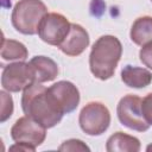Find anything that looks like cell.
Wrapping results in <instances>:
<instances>
[{
    "label": "cell",
    "mask_w": 152,
    "mask_h": 152,
    "mask_svg": "<svg viewBox=\"0 0 152 152\" xmlns=\"http://www.w3.org/2000/svg\"><path fill=\"white\" fill-rule=\"evenodd\" d=\"M21 108L25 115L32 118L46 129L58 125L63 118V114L52 103L48 88L38 82H34L24 90Z\"/></svg>",
    "instance_id": "1"
},
{
    "label": "cell",
    "mask_w": 152,
    "mask_h": 152,
    "mask_svg": "<svg viewBox=\"0 0 152 152\" xmlns=\"http://www.w3.org/2000/svg\"><path fill=\"white\" fill-rule=\"evenodd\" d=\"M121 55L122 45L115 36H101L93 44L89 55V68L91 74L101 81L109 80L115 72Z\"/></svg>",
    "instance_id": "2"
},
{
    "label": "cell",
    "mask_w": 152,
    "mask_h": 152,
    "mask_svg": "<svg viewBox=\"0 0 152 152\" xmlns=\"http://www.w3.org/2000/svg\"><path fill=\"white\" fill-rule=\"evenodd\" d=\"M48 14V7L42 0H19L11 15L13 27L26 36L38 33L43 18Z\"/></svg>",
    "instance_id": "3"
},
{
    "label": "cell",
    "mask_w": 152,
    "mask_h": 152,
    "mask_svg": "<svg viewBox=\"0 0 152 152\" xmlns=\"http://www.w3.org/2000/svg\"><path fill=\"white\" fill-rule=\"evenodd\" d=\"M78 124L86 134L91 137L101 135L110 125V112L102 102H88L80 112Z\"/></svg>",
    "instance_id": "4"
},
{
    "label": "cell",
    "mask_w": 152,
    "mask_h": 152,
    "mask_svg": "<svg viewBox=\"0 0 152 152\" xmlns=\"http://www.w3.org/2000/svg\"><path fill=\"white\" fill-rule=\"evenodd\" d=\"M36 82L34 71L30 63L15 61L4 66L1 74V86L8 93L24 91Z\"/></svg>",
    "instance_id": "5"
},
{
    "label": "cell",
    "mask_w": 152,
    "mask_h": 152,
    "mask_svg": "<svg viewBox=\"0 0 152 152\" xmlns=\"http://www.w3.org/2000/svg\"><path fill=\"white\" fill-rule=\"evenodd\" d=\"M118 119L121 125L137 132H146L150 125L141 113V99L134 94H127L120 99L116 107Z\"/></svg>",
    "instance_id": "6"
},
{
    "label": "cell",
    "mask_w": 152,
    "mask_h": 152,
    "mask_svg": "<svg viewBox=\"0 0 152 152\" xmlns=\"http://www.w3.org/2000/svg\"><path fill=\"white\" fill-rule=\"evenodd\" d=\"M70 27L71 23L63 14L51 12L43 18L38 28V36L44 43L58 48L70 32Z\"/></svg>",
    "instance_id": "7"
},
{
    "label": "cell",
    "mask_w": 152,
    "mask_h": 152,
    "mask_svg": "<svg viewBox=\"0 0 152 152\" xmlns=\"http://www.w3.org/2000/svg\"><path fill=\"white\" fill-rule=\"evenodd\" d=\"M11 138L15 142L26 144L37 148L46 138V128L25 115L19 118L11 128Z\"/></svg>",
    "instance_id": "8"
},
{
    "label": "cell",
    "mask_w": 152,
    "mask_h": 152,
    "mask_svg": "<svg viewBox=\"0 0 152 152\" xmlns=\"http://www.w3.org/2000/svg\"><path fill=\"white\" fill-rule=\"evenodd\" d=\"M48 94L56 108L64 115L72 113L80 104V91L70 81H58L48 88Z\"/></svg>",
    "instance_id": "9"
},
{
    "label": "cell",
    "mask_w": 152,
    "mask_h": 152,
    "mask_svg": "<svg viewBox=\"0 0 152 152\" xmlns=\"http://www.w3.org/2000/svg\"><path fill=\"white\" fill-rule=\"evenodd\" d=\"M90 38L87 30L80 24H71L70 32L63 43L58 46L59 50L70 57H77L84 52V50L89 46Z\"/></svg>",
    "instance_id": "10"
},
{
    "label": "cell",
    "mask_w": 152,
    "mask_h": 152,
    "mask_svg": "<svg viewBox=\"0 0 152 152\" xmlns=\"http://www.w3.org/2000/svg\"><path fill=\"white\" fill-rule=\"evenodd\" d=\"M34 71L36 82L45 83L53 81L58 75L57 63L46 56H34L28 62Z\"/></svg>",
    "instance_id": "11"
},
{
    "label": "cell",
    "mask_w": 152,
    "mask_h": 152,
    "mask_svg": "<svg viewBox=\"0 0 152 152\" xmlns=\"http://www.w3.org/2000/svg\"><path fill=\"white\" fill-rule=\"evenodd\" d=\"M121 81L129 88L141 89L152 82V72L148 69L128 64L121 70Z\"/></svg>",
    "instance_id": "12"
},
{
    "label": "cell",
    "mask_w": 152,
    "mask_h": 152,
    "mask_svg": "<svg viewBox=\"0 0 152 152\" xmlns=\"http://www.w3.org/2000/svg\"><path fill=\"white\" fill-rule=\"evenodd\" d=\"M140 147L141 145L138 138L124 132H115L106 142V150L108 152H138Z\"/></svg>",
    "instance_id": "13"
},
{
    "label": "cell",
    "mask_w": 152,
    "mask_h": 152,
    "mask_svg": "<svg viewBox=\"0 0 152 152\" xmlns=\"http://www.w3.org/2000/svg\"><path fill=\"white\" fill-rule=\"evenodd\" d=\"M129 37L131 40L139 46L152 42V17L144 15L135 19L131 27Z\"/></svg>",
    "instance_id": "14"
},
{
    "label": "cell",
    "mask_w": 152,
    "mask_h": 152,
    "mask_svg": "<svg viewBox=\"0 0 152 152\" xmlns=\"http://www.w3.org/2000/svg\"><path fill=\"white\" fill-rule=\"evenodd\" d=\"M28 57L26 46L14 39L2 38L1 44V58L5 61H25Z\"/></svg>",
    "instance_id": "15"
},
{
    "label": "cell",
    "mask_w": 152,
    "mask_h": 152,
    "mask_svg": "<svg viewBox=\"0 0 152 152\" xmlns=\"http://www.w3.org/2000/svg\"><path fill=\"white\" fill-rule=\"evenodd\" d=\"M0 99H1V109H0V122L4 124L6 120H8L13 114V99L5 89L0 91Z\"/></svg>",
    "instance_id": "16"
},
{
    "label": "cell",
    "mask_w": 152,
    "mask_h": 152,
    "mask_svg": "<svg viewBox=\"0 0 152 152\" xmlns=\"http://www.w3.org/2000/svg\"><path fill=\"white\" fill-rule=\"evenodd\" d=\"M59 151H90V148L80 139H69L62 142Z\"/></svg>",
    "instance_id": "17"
},
{
    "label": "cell",
    "mask_w": 152,
    "mask_h": 152,
    "mask_svg": "<svg viewBox=\"0 0 152 152\" xmlns=\"http://www.w3.org/2000/svg\"><path fill=\"white\" fill-rule=\"evenodd\" d=\"M141 113L146 122L152 126V93H148L141 99Z\"/></svg>",
    "instance_id": "18"
},
{
    "label": "cell",
    "mask_w": 152,
    "mask_h": 152,
    "mask_svg": "<svg viewBox=\"0 0 152 152\" xmlns=\"http://www.w3.org/2000/svg\"><path fill=\"white\" fill-rule=\"evenodd\" d=\"M139 58L145 66L152 69V42H148L141 46L139 51Z\"/></svg>",
    "instance_id": "19"
},
{
    "label": "cell",
    "mask_w": 152,
    "mask_h": 152,
    "mask_svg": "<svg viewBox=\"0 0 152 152\" xmlns=\"http://www.w3.org/2000/svg\"><path fill=\"white\" fill-rule=\"evenodd\" d=\"M10 150H19V151H25V152H34L36 148L32 146H28L26 144H21V142H15L14 145H12L10 147Z\"/></svg>",
    "instance_id": "20"
},
{
    "label": "cell",
    "mask_w": 152,
    "mask_h": 152,
    "mask_svg": "<svg viewBox=\"0 0 152 152\" xmlns=\"http://www.w3.org/2000/svg\"><path fill=\"white\" fill-rule=\"evenodd\" d=\"M11 1H12V0H1L2 7H4V8H10V7H11Z\"/></svg>",
    "instance_id": "21"
},
{
    "label": "cell",
    "mask_w": 152,
    "mask_h": 152,
    "mask_svg": "<svg viewBox=\"0 0 152 152\" xmlns=\"http://www.w3.org/2000/svg\"><path fill=\"white\" fill-rule=\"evenodd\" d=\"M146 151H152V144H151V145H148V146L146 147Z\"/></svg>",
    "instance_id": "22"
},
{
    "label": "cell",
    "mask_w": 152,
    "mask_h": 152,
    "mask_svg": "<svg viewBox=\"0 0 152 152\" xmlns=\"http://www.w3.org/2000/svg\"><path fill=\"white\" fill-rule=\"evenodd\" d=\"M151 2H152V0H151Z\"/></svg>",
    "instance_id": "23"
}]
</instances>
